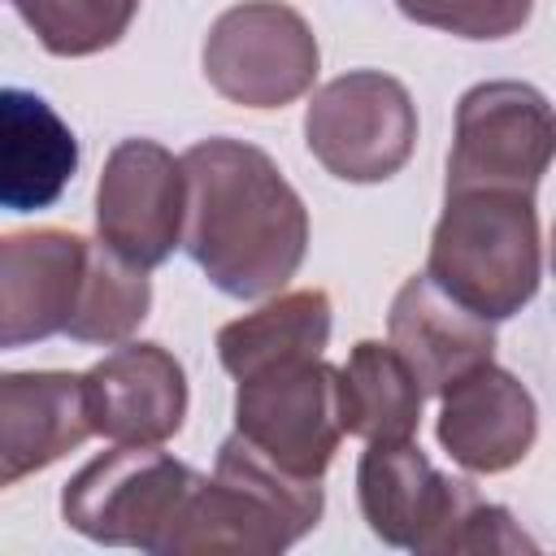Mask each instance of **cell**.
<instances>
[{"label":"cell","instance_id":"cell-1","mask_svg":"<svg viewBox=\"0 0 556 556\" xmlns=\"http://www.w3.org/2000/svg\"><path fill=\"white\" fill-rule=\"evenodd\" d=\"M182 248L204 278L235 295H278L308 252V208L282 169L243 139H200L182 156Z\"/></svg>","mask_w":556,"mask_h":556},{"label":"cell","instance_id":"cell-2","mask_svg":"<svg viewBox=\"0 0 556 556\" xmlns=\"http://www.w3.org/2000/svg\"><path fill=\"white\" fill-rule=\"evenodd\" d=\"M321 478H300L256 452L239 430L217 447L161 556H274L321 521Z\"/></svg>","mask_w":556,"mask_h":556},{"label":"cell","instance_id":"cell-3","mask_svg":"<svg viewBox=\"0 0 556 556\" xmlns=\"http://www.w3.org/2000/svg\"><path fill=\"white\" fill-rule=\"evenodd\" d=\"M426 274L486 321L517 317L543 278L530 191H452L430 235Z\"/></svg>","mask_w":556,"mask_h":556},{"label":"cell","instance_id":"cell-4","mask_svg":"<svg viewBox=\"0 0 556 556\" xmlns=\"http://www.w3.org/2000/svg\"><path fill=\"white\" fill-rule=\"evenodd\" d=\"M195 482L200 473L187 469L182 460L156 447L117 443L113 452L87 460L65 482L61 517L70 530H78L91 543L139 547L161 556Z\"/></svg>","mask_w":556,"mask_h":556},{"label":"cell","instance_id":"cell-5","mask_svg":"<svg viewBox=\"0 0 556 556\" xmlns=\"http://www.w3.org/2000/svg\"><path fill=\"white\" fill-rule=\"evenodd\" d=\"M556 122L539 87L517 78L478 83L456 104V135L447 156L452 191H530L552 165Z\"/></svg>","mask_w":556,"mask_h":556},{"label":"cell","instance_id":"cell-6","mask_svg":"<svg viewBox=\"0 0 556 556\" xmlns=\"http://www.w3.org/2000/svg\"><path fill=\"white\" fill-rule=\"evenodd\" d=\"M304 143L326 174L343 182H387L417 143V104L408 87L378 70H352L313 91Z\"/></svg>","mask_w":556,"mask_h":556},{"label":"cell","instance_id":"cell-7","mask_svg":"<svg viewBox=\"0 0 556 556\" xmlns=\"http://www.w3.org/2000/svg\"><path fill=\"white\" fill-rule=\"evenodd\" d=\"M321 52L308 22L278 0H243L226 9L204 39L208 87L243 109H282L317 78Z\"/></svg>","mask_w":556,"mask_h":556},{"label":"cell","instance_id":"cell-8","mask_svg":"<svg viewBox=\"0 0 556 556\" xmlns=\"http://www.w3.org/2000/svg\"><path fill=\"white\" fill-rule=\"evenodd\" d=\"M235 430L287 473L321 478L343 439L334 365L321 356H300L239 378Z\"/></svg>","mask_w":556,"mask_h":556},{"label":"cell","instance_id":"cell-9","mask_svg":"<svg viewBox=\"0 0 556 556\" xmlns=\"http://www.w3.org/2000/svg\"><path fill=\"white\" fill-rule=\"evenodd\" d=\"M356 495L382 543L426 556H447L460 517L478 500L469 478L439 473L413 439H374L356 465Z\"/></svg>","mask_w":556,"mask_h":556},{"label":"cell","instance_id":"cell-10","mask_svg":"<svg viewBox=\"0 0 556 556\" xmlns=\"http://www.w3.org/2000/svg\"><path fill=\"white\" fill-rule=\"evenodd\" d=\"M182 161L156 139H122L96 182L100 243L139 269H156L182 243Z\"/></svg>","mask_w":556,"mask_h":556},{"label":"cell","instance_id":"cell-11","mask_svg":"<svg viewBox=\"0 0 556 556\" xmlns=\"http://www.w3.org/2000/svg\"><path fill=\"white\" fill-rule=\"evenodd\" d=\"M83 404L91 434L161 447L182 430L187 374L161 343H122L83 374Z\"/></svg>","mask_w":556,"mask_h":556},{"label":"cell","instance_id":"cell-12","mask_svg":"<svg viewBox=\"0 0 556 556\" xmlns=\"http://www.w3.org/2000/svg\"><path fill=\"white\" fill-rule=\"evenodd\" d=\"M87 248L91 243L83 235L56 226L0 235V348L65 334L83 287Z\"/></svg>","mask_w":556,"mask_h":556},{"label":"cell","instance_id":"cell-13","mask_svg":"<svg viewBox=\"0 0 556 556\" xmlns=\"http://www.w3.org/2000/svg\"><path fill=\"white\" fill-rule=\"evenodd\" d=\"M443 452L469 473H504L534 447L539 408L534 395L495 361L469 369L439 395Z\"/></svg>","mask_w":556,"mask_h":556},{"label":"cell","instance_id":"cell-14","mask_svg":"<svg viewBox=\"0 0 556 556\" xmlns=\"http://www.w3.org/2000/svg\"><path fill=\"white\" fill-rule=\"evenodd\" d=\"M387 343L413 369L426 395H443L456 378L495 356V330L486 317L456 304L430 274L404 278L387 313Z\"/></svg>","mask_w":556,"mask_h":556},{"label":"cell","instance_id":"cell-15","mask_svg":"<svg viewBox=\"0 0 556 556\" xmlns=\"http://www.w3.org/2000/svg\"><path fill=\"white\" fill-rule=\"evenodd\" d=\"M87 434L83 374L0 369V491L83 447Z\"/></svg>","mask_w":556,"mask_h":556},{"label":"cell","instance_id":"cell-16","mask_svg":"<svg viewBox=\"0 0 556 556\" xmlns=\"http://www.w3.org/2000/svg\"><path fill=\"white\" fill-rule=\"evenodd\" d=\"M78 169L70 122L35 91L0 87V208H52Z\"/></svg>","mask_w":556,"mask_h":556},{"label":"cell","instance_id":"cell-17","mask_svg":"<svg viewBox=\"0 0 556 556\" xmlns=\"http://www.w3.org/2000/svg\"><path fill=\"white\" fill-rule=\"evenodd\" d=\"M421 400L413 369L395 356L391 343L361 339L348 361L334 369V404L343 434L365 443L374 439H413L421 426Z\"/></svg>","mask_w":556,"mask_h":556},{"label":"cell","instance_id":"cell-18","mask_svg":"<svg viewBox=\"0 0 556 556\" xmlns=\"http://www.w3.org/2000/svg\"><path fill=\"white\" fill-rule=\"evenodd\" d=\"M326 343H330V295L317 287L287 291L217 330V356L235 382L282 361L321 356Z\"/></svg>","mask_w":556,"mask_h":556},{"label":"cell","instance_id":"cell-19","mask_svg":"<svg viewBox=\"0 0 556 556\" xmlns=\"http://www.w3.org/2000/svg\"><path fill=\"white\" fill-rule=\"evenodd\" d=\"M152 308V282L148 269L122 261L113 248L91 243L87 248V269L83 287L74 300V313L65 321V334L78 343H126L139 321Z\"/></svg>","mask_w":556,"mask_h":556},{"label":"cell","instance_id":"cell-20","mask_svg":"<svg viewBox=\"0 0 556 556\" xmlns=\"http://www.w3.org/2000/svg\"><path fill=\"white\" fill-rule=\"evenodd\" d=\"M13 4L52 56H96L113 48L139 13V0H13Z\"/></svg>","mask_w":556,"mask_h":556},{"label":"cell","instance_id":"cell-21","mask_svg":"<svg viewBox=\"0 0 556 556\" xmlns=\"http://www.w3.org/2000/svg\"><path fill=\"white\" fill-rule=\"evenodd\" d=\"M395 9L417 26L460 39H508L530 22L534 0H395Z\"/></svg>","mask_w":556,"mask_h":556},{"label":"cell","instance_id":"cell-22","mask_svg":"<svg viewBox=\"0 0 556 556\" xmlns=\"http://www.w3.org/2000/svg\"><path fill=\"white\" fill-rule=\"evenodd\" d=\"M465 552H539V543L513 521L508 508L486 504L482 495L469 504V513L460 517L447 556H465Z\"/></svg>","mask_w":556,"mask_h":556}]
</instances>
